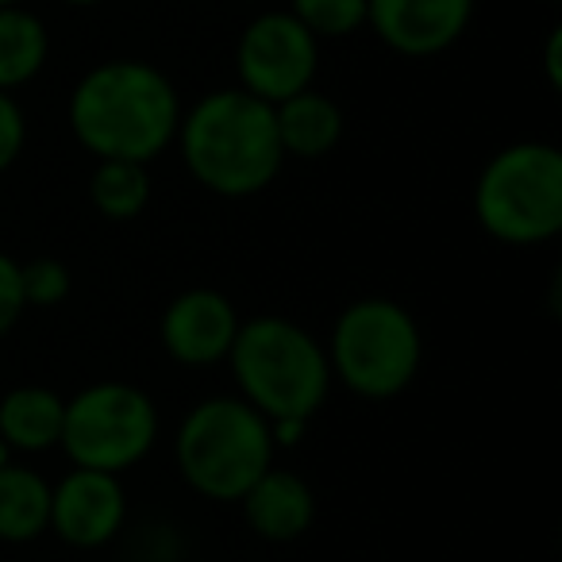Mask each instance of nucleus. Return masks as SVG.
<instances>
[{
  "label": "nucleus",
  "mask_w": 562,
  "mask_h": 562,
  "mask_svg": "<svg viewBox=\"0 0 562 562\" xmlns=\"http://www.w3.org/2000/svg\"><path fill=\"white\" fill-rule=\"evenodd\" d=\"M181 97L158 66L112 58L81 74L70 93V132L89 155L150 166L178 139Z\"/></svg>",
  "instance_id": "nucleus-1"
},
{
  "label": "nucleus",
  "mask_w": 562,
  "mask_h": 562,
  "mask_svg": "<svg viewBox=\"0 0 562 562\" xmlns=\"http://www.w3.org/2000/svg\"><path fill=\"white\" fill-rule=\"evenodd\" d=\"M189 178L227 201H243L278 181L285 150L273 124V104L247 89H212L193 109L181 112L178 139Z\"/></svg>",
  "instance_id": "nucleus-2"
},
{
  "label": "nucleus",
  "mask_w": 562,
  "mask_h": 562,
  "mask_svg": "<svg viewBox=\"0 0 562 562\" xmlns=\"http://www.w3.org/2000/svg\"><path fill=\"white\" fill-rule=\"evenodd\" d=\"M227 367L239 397L266 420H313L336 385L321 339L305 324L273 313L239 324Z\"/></svg>",
  "instance_id": "nucleus-3"
},
{
  "label": "nucleus",
  "mask_w": 562,
  "mask_h": 562,
  "mask_svg": "<svg viewBox=\"0 0 562 562\" xmlns=\"http://www.w3.org/2000/svg\"><path fill=\"white\" fill-rule=\"evenodd\" d=\"M273 454L270 420L239 393L196 401L173 431V467L181 482L216 505H235L273 467Z\"/></svg>",
  "instance_id": "nucleus-4"
},
{
  "label": "nucleus",
  "mask_w": 562,
  "mask_h": 562,
  "mask_svg": "<svg viewBox=\"0 0 562 562\" xmlns=\"http://www.w3.org/2000/svg\"><path fill=\"white\" fill-rule=\"evenodd\" d=\"M474 220L505 247H543L562 235V150L547 139L501 147L474 181Z\"/></svg>",
  "instance_id": "nucleus-5"
},
{
  "label": "nucleus",
  "mask_w": 562,
  "mask_h": 562,
  "mask_svg": "<svg viewBox=\"0 0 562 562\" xmlns=\"http://www.w3.org/2000/svg\"><path fill=\"white\" fill-rule=\"evenodd\" d=\"M331 382L362 401H393L416 382L424 362V331L401 301L359 297L328 331Z\"/></svg>",
  "instance_id": "nucleus-6"
},
{
  "label": "nucleus",
  "mask_w": 562,
  "mask_h": 562,
  "mask_svg": "<svg viewBox=\"0 0 562 562\" xmlns=\"http://www.w3.org/2000/svg\"><path fill=\"white\" fill-rule=\"evenodd\" d=\"M158 443V405L132 382H93L66 401L58 447L74 467L124 474Z\"/></svg>",
  "instance_id": "nucleus-7"
},
{
  "label": "nucleus",
  "mask_w": 562,
  "mask_h": 562,
  "mask_svg": "<svg viewBox=\"0 0 562 562\" xmlns=\"http://www.w3.org/2000/svg\"><path fill=\"white\" fill-rule=\"evenodd\" d=\"M321 70V40L290 9H266L239 32L235 78L239 89L266 104L313 89Z\"/></svg>",
  "instance_id": "nucleus-8"
},
{
  "label": "nucleus",
  "mask_w": 562,
  "mask_h": 562,
  "mask_svg": "<svg viewBox=\"0 0 562 562\" xmlns=\"http://www.w3.org/2000/svg\"><path fill=\"white\" fill-rule=\"evenodd\" d=\"M127 490L120 474L74 467L58 485H50V520L55 531L74 551H101L124 531Z\"/></svg>",
  "instance_id": "nucleus-9"
},
{
  "label": "nucleus",
  "mask_w": 562,
  "mask_h": 562,
  "mask_svg": "<svg viewBox=\"0 0 562 562\" xmlns=\"http://www.w3.org/2000/svg\"><path fill=\"white\" fill-rule=\"evenodd\" d=\"M239 313L220 290L196 285L186 290L166 305L162 321H158V339L162 351L173 362L189 370H209L227 362L235 336H239Z\"/></svg>",
  "instance_id": "nucleus-10"
},
{
  "label": "nucleus",
  "mask_w": 562,
  "mask_h": 562,
  "mask_svg": "<svg viewBox=\"0 0 562 562\" xmlns=\"http://www.w3.org/2000/svg\"><path fill=\"white\" fill-rule=\"evenodd\" d=\"M477 0H367V27L401 58H436L470 32Z\"/></svg>",
  "instance_id": "nucleus-11"
},
{
  "label": "nucleus",
  "mask_w": 562,
  "mask_h": 562,
  "mask_svg": "<svg viewBox=\"0 0 562 562\" xmlns=\"http://www.w3.org/2000/svg\"><path fill=\"white\" fill-rule=\"evenodd\" d=\"M243 524L266 543H297L316 524V490L297 470L270 467L239 501Z\"/></svg>",
  "instance_id": "nucleus-12"
},
{
  "label": "nucleus",
  "mask_w": 562,
  "mask_h": 562,
  "mask_svg": "<svg viewBox=\"0 0 562 562\" xmlns=\"http://www.w3.org/2000/svg\"><path fill=\"white\" fill-rule=\"evenodd\" d=\"M273 124L285 158H324L339 147L347 132L344 109L321 89H301L273 104Z\"/></svg>",
  "instance_id": "nucleus-13"
},
{
  "label": "nucleus",
  "mask_w": 562,
  "mask_h": 562,
  "mask_svg": "<svg viewBox=\"0 0 562 562\" xmlns=\"http://www.w3.org/2000/svg\"><path fill=\"white\" fill-rule=\"evenodd\" d=\"M66 420V397L47 385H16L0 397V439L20 454H43L58 447Z\"/></svg>",
  "instance_id": "nucleus-14"
},
{
  "label": "nucleus",
  "mask_w": 562,
  "mask_h": 562,
  "mask_svg": "<svg viewBox=\"0 0 562 562\" xmlns=\"http://www.w3.org/2000/svg\"><path fill=\"white\" fill-rule=\"evenodd\" d=\"M50 482L24 462L0 467V543L24 547L47 531Z\"/></svg>",
  "instance_id": "nucleus-15"
},
{
  "label": "nucleus",
  "mask_w": 562,
  "mask_h": 562,
  "mask_svg": "<svg viewBox=\"0 0 562 562\" xmlns=\"http://www.w3.org/2000/svg\"><path fill=\"white\" fill-rule=\"evenodd\" d=\"M50 58L47 24L27 4L0 9V89L16 93L43 74Z\"/></svg>",
  "instance_id": "nucleus-16"
},
{
  "label": "nucleus",
  "mask_w": 562,
  "mask_h": 562,
  "mask_svg": "<svg viewBox=\"0 0 562 562\" xmlns=\"http://www.w3.org/2000/svg\"><path fill=\"white\" fill-rule=\"evenodd\" d=\"M89 201L109 220H135L150 204V170L143 162L101 158L89 173Z\"/></svg>",
  "instance_id": "nucleus-17"
},
{
  "label": "nucleus",
  "mask_w": 562,
  "mask_h": 562,
  "mask_svg": "<svg viewBox=\"0 0 562 562\" xmlns=\"http://www.w3.org/2000/svg\"><path fill=\"white\" fill-rule=\"evenodd\" d=\"M290 12L316 40H347L367 27V0H290Z\"/></svg>",
  "instance_id": "nucleus-18"
},
{
  "label": "nucleus",
  "mask_w": 562,
  "mask_h": 562,
  "mask_svg": "<svg viewBox=\"0 0 562 562\" xmlns=\"http://www.w3.org/2000/svg\"><path fill=\"white\" fill-rule=\"evenodd\" d=\"M20 285H24L27 308H55L70 297L74 273L63 258H32V262H20Z\"/></svg>",
  "instance_id": "nucleus-19"
},
{
  "label": "nucleus",
  "mask_w": 562,
  "mask_h": 562,
  "mask_svg": "<svg viewBox=\"0 0 562 562\" xmlns=\"http://www.w3.org/2000/svg\"><path fill=\"white\" fill-rule=\"evenodd\" d=\"M27 147V116L12 93L0 89V173H9Z\"/></svg>",
  "instance_id": "nucleus-20"
},
{
  "label": "nucleus",
  "mask_w": 562,
  "mask_h": 562,
  "mask_svg": "<svg viewBox=\"0 0 562 562\" xmlns=\"http://www.w3.org/2000/svg\"><path fill=\"white\" fill-rule=\"evenodd\" d=\"M24 313H27V301H24V285H20V262L0 250V339L16 328Z\"/></svg>",
  "instance_id": "nucleus-21"
},
{
  "label": "nucleus",
  "mask_w": 562,
  "mask_h": 562,
  "mask_svg": "<svg viewBox=\"0 0 562 562\" xmlns=\"http://www.w3.org/2000/svg\"><path fill=\"white\" fill-rule=\"evenodd\" d=\"M543 70H547V86L562 89V27H551L543 43Z\"/></svg>",
  "instance_id": "nucleus-22"
},
{
  "label": "nucleus",
  "mask_w": 562,
  "mask_h": 562,
  "mask_svg": "<svg viewBox=\"0 0 562 562\" xmlns=\"http://www.w3.org/2000/svg\"><path fill=\"white\" fill-rule=\"evenodd\" d=\"M305 431H308V420H270V436H273V447H297L301 439H305Z\"/></svg>",
  "instance_id": "nucleus-23"
},
{
  "label": "nucleus",
  "mask_w": 562,
  "mask_h": 562,
  "mask_svg": "<svg viewBox=\"0 0 562 562\" xmlns=\"http://www.w3.org/2000/svg\"><path fill=\"white\" fill-rule=\"evenodd\" d=\"M58 4H66V9H101L104 0H58Z\"/></svg>",
  "instance_id": "nucleus-24"
},
{
  "label": "nucleus",
  "mask_w": 562,
  "mask_h": 562,
  "mask_svg": "<svg viewBox=\"0 0 562 562\" xmlns=\"http://www.w3.org/2000/svg\"><path fill=\"white\" fill-rule=\"evenodd\" d=\"M9 4H24V0H0V9H9Z\"/></svg>",
  "instance_id": "nucleus-25"
},
{
  "label": "nucleus",
  "mask_w": 562,
  "mask_h": 562,
  "mask_svg": "<svg viewBox=\"0 0 562 562\" xmlns=\"http://www.w3.org/2000/svg\"><path fill=\"white\" fill-rule=\"evenodd\" d=\"M243 4H258V0H243Z\"/></svg>",
  "instance_id": "nucleus-26"
}]
</instances>
